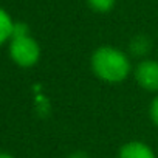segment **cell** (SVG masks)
Here are the masks:
<instances>
[{
	"label": "cell",
	"instance_id": "obj_1",
	"mask_svg": "<svg viewBox=\"0 0 158 158\" xmlns=\"http://www.w3.org/2000/svg\"><path fill=\"white\" fill-rule=\"evenodd\" d=\"M93 73L106 82H121L130 74L129 57L115 47H99L90 59Z\"/></svg>",
	"mask_w": 158,
	"mask_h": 158
},
{
	"label": "cell",
	"instance_id": "obj_2",
	"mask_svg": "<svg viewBox=\"0 0 158 158\" xmlns=\"http://www.w3.org/2000/svg\"><path fill=\"white\" fill-rule=\"evenodd\" d=\"M10 54H11V59L17 65L33 67L39 60L40 48H39V44L31 36L13 37L11 45H10Z\"/></svg>",
	"mask_w": 158,
	"mask_h": 158
},
{
	"label": "cell",
	"instance_id": "obj_3",
	"mask_svg": "<svg viewBox=\"0 0 158 158\" xmlns=\"http://www.w3.org/2000/svg\"><path fill=\"white\" fill-rule=\"evenodd\" d=\"M135 79L141 89L147 92H158V62L152 59L141 60L135 68Z\"/></svg>",
	"mask_w": 158,
	"mask_h": 158
},
{
	"label": "cell",
	"instance_id": "obj_4",
	"mask_svg": "<svg viewBox=\"0 0 158 158\" xmlns=\"http://www.w3.org/2000/svg\"><path fill=\"white\" fill-rule=\"evenodd\" d=\"M118 158H155V153L146 143L130 141L119 149Z\"/></svg>",
	"mask_w": 158,
	"mask_h": 158
},
{
	"label": "cell",
	"instance_id": "obj_5",
	"mask_svg": "<svg viewBox=\"0 0 158 158\" xmlns=\"http://www.w3.org/2000/svg\"><path fill=\"white\" fill-rule=\"evenodd\" d=\"M13 27H14V22L11 20L10 14L0 8V45L5 44L8 39H11Z\"/></svg>",
	"mask_w": 158,
	"mask_h": 158
},
{
	"label": "cell",
	"instance_id": "obj_6",
	"mask_svg": "<svg viewBox=\"0 0 158 158\" xmlns=\"http://www.w3.org/2000/svg\"><path fill=\"white\" fill-rule=\"evenodd\" d=\"M150 50V40L146 36H135L130 42V51L135 56H144Z\"/></svg>",
	"mask_w": 158,
	"mask_h": 158
},
{
	"label": "cell",
	"instance_id": "obj_7",
	"mask_svg": "<svg viewBox=\"0 0 158 158\" xmlns=\"http://www.w3.org/2000/svg\"><path fill=\"white\" fill-rule=\"evenodd\" d=\"M87 3L96 13H107L113 8L115 0H87Z\"/></svg>",
	"mask_w": 158,
	"mask_h": 158
},
{
	"label": "cell",
	"instance_id": "obj_8",
	"mask_svg": "<svg viewBox=\"0 0 158 158\" xmlns=\"http://www.w3.org/2000/svg\"><path fill=\"white\" fill-rule=\"evenodd\" d=\"M22 36H30V30H28V25H27V23L17 22V23H14V27H13L11 39H13V37H22Z\"/></svg>",
	"mask_w": 158,
	"mask_h": 158
},
{
	"label": "cell",
	"instance_id": "obj_9",
	"mask_svg": "<svg viewBox=\"0 0 158 158\" xmlns=\"http://www.w3.org/2000/svg\"><path fill=\"white\" fill-rule=\"evenodd\" d=\"M149 113H150V119L155 123V126H158V96L152 101L150 109H149Z\"/></svg>",
	"mask_w": 158,
	"mask_h": 158
},
{
	"label": "cell",
	"instance_id": "obj_10",
	"mask_svg": "<svg viewBox=\"0 0 158 158\" xmlns=\"http://www.w3.org/2000/svg\"><path fill=\"white\" fill-rule=\"evenodd\" d=\"M68 158H89V155L84 153V152H74V153H71Z\"/></svg>",
	"mask_w": 158,
	"mask_h": 158
},
{
	"label": "cell",
	"instance_id": "obj_11",
	"mask_svg": "<svg viewBox=\"0 0 158 158\" xmlns=\"http://www.w3.org/2000/svg\"><path fill=\"white\" fill-rule=\"evenodd\" d=\"M0 158H13L10 153H3V152H0Z\"/></svg>",
	"mask_w": 158,
	"mask_h": 158
}]
</instances>
